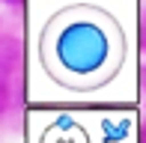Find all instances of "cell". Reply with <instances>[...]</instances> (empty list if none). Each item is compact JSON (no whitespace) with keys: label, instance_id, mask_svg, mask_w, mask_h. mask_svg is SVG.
I'll return each instance as SVG.
<instances>
[{"label":"cell","instance_id":"3957f363","mask_svg":"<svg viewBox=\"0 0 146 143\" xmlns=\"http://www.w3.org/2000/svg\"><path fill=\"white\" fill-rule=\"evenodd\" d=\"M9 99H12V93H9V89H6L3 77H0V113H3V110L9 107Z\"/></svg>","mask_w":146,"mask_h":143},{"label":"cell","instance_id":"7a4b0ae2","mask_svg":"<svg viewBox=\"0 0 146 143\" xmlns=\"http://www.w3.org/2000/svg\"><path fill=\"white\" fill-rule=\"evenodd\" d=\"M18 66H21V39L0 36V77L18 72Z\"/></svg>","mask_w":146,"mask_h":143},{"label":"cell","instance_id":"6da1fadb","mask_svg":"<svg viewBox=\"0 0 146 143\" xmlns=\"http://www.w3.org/2000/svg\"><path fill=\"white\" fill-rule=\"evenodd\" d=\"M104 57H108V39L96 24L75 21L57 36V60L69 72L90 75L104 63Z\"/></svg>","mask_w":146,"mask_h":143},{"label":"cell","instance_id":"277c9868","mask_svg":"<svg viewBox=\"0 0 146 143\" xmlns=\"http://www.w3.org/2000/svg\"><path fill=\"white\" fill-rule=\"evenodd\" d=\"M6 3H18V0H6Z\"/></svg>","mask_w":146,"mask_h":143}]
</instances>
